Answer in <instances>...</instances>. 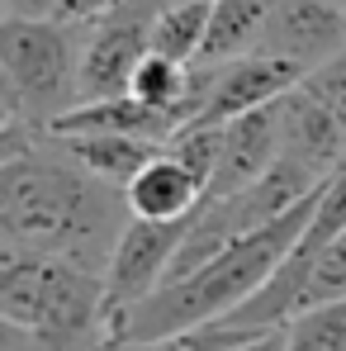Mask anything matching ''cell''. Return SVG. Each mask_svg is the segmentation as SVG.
<instances>
[{"label": "cell", "mask_w": 346, "mask_h": 351, "mask_svg": "<svg viewBox=\"0 0 346 351\" xmlns=\"http://www.w3.org/2000/svg\"><path fill=\"white\" fill-rule=\"evenodd\" d=\"M275 162H280V123H275V105L232 119V123H223L219 171H214V180H209L204 199H223V195L247 190L251 180H261Z\"/></svg>", "instance_id": "obj_10"}, {"label": "cell", "mask_w": 346, "mask_h": 351, "mask_svg": "<svg viewBox=\"0 0 346 351\" xmlns=\"http://www.w3.org/2000/svg\"><path fill=\"white\" fill-rule=\"evenodd\" d=\"M128 219L123 185L90 176L58 147L29 143L0 157V247L66 256L105 276Z\"/></svg>", "instance_id": "obj_1"}, {"label": "cell", "mask_w": 346, "mask_h": 351, "mask_svg": "<svg viewBox=\"0 0 346 351\" xmlns=\"http://www.w3.org/2000/svg\"><path fill=\"white\" fill-rule=\"evenodd\" d=\"M275 123H280V157L308 167L313 176H332L346 162V128L304 90V81L275 100Z\"/></svg>", "instance_id": "obj_9"}, {"label": "cell", "mask_w": 346, "mask_h": 351, "mask_svg": "<svg viewBox=\"0 0 346 351\" xmlns=\"http://www.w3.org/2000/svg\"><path fill=\"white\" fill-rule=\"evenodd\" d=\"M81 43L86 24L62 19H0V128L48 133L81 105Z\"/></svg>", "instance_id": "obj_4"}, {"label": "cell", "mask_w": 346, "mask_h": 351, "mask_svg": "<svg viewBox=\"0 0 346 351\" xmlns=\"http://www.w3.org/2000/svg\"><path fill=\"white\" fill-rule=\"evenodd\" d=\"M304 90L346 128V48L337 58H328L323 66H313V71L304 76Z\"/></svg>", "instance_id": "obj_17"}, {"label": "cell", "mask_w": 346, "mask_h": 351, "mask_svg": "<svg viewBox=\"0 0 346 351\" xmlns=\"http://www.w3.org/2000/svg\"><path fill=\"white\" fill-rule=\"evenodd\" d=\"M328 299H346V233L318 256V266H313V280H308V299H304V308L308 304H328Z\"/></svg>", "instance_id": "obj_18"}, {"label": "cell", "mask_w": 346, "mask_h": 351, "mask_svg": "<svg viewBox=\"0 0 346 351\" xmlns=\"http://www.w3.org/2000/svg\"><path fill=\"white\" fill-rule=\"evenodd\" d=\"M209 5L214 0H180V5H162L152 19V53L175 62H199L204 34H209Z\"/></svg>", "instance_id": "obj_14"}, {"label": "cell", "mask_w": 346, "mask_h": 351, "mask_svg": "<svg viewBox=\"0 0 346 351\" xmlns=\"http://www.w3.org/2000/svg\"><path fill=\"white\" fill-rule=\"evenodd\" d=\"M285 351H346V299L308 304L285 323Z\"/></svg>", "instance_id": "obj_16"}, {"label": "cell", "mask_w": 346, "mask_h": 351, "mask_svg": "<svg viewBox=\"0 0 346 351\" xmlns=\"http://www.w3.org/2000/svg\"><path fill=\"white\" fill-rule=\"evenodd\" d=\"M199 214V209H195ZM190 233V219L157 223V219H128V228L119 237L114 256L105 266V304H110V323L119 313H128L133 304H143L152 290L166 285L175 266V252Z\"/></svg>", "instance_id": "obj_6"}, {"label": "cell", "mask_w": 346, "mask_h": 351, "mask_svg": "<svg viewBox=\"0 0 346 351\" xmlns=\"http://www.w3.org/2000/svg\"><path fill=\"white\" fill-rule=\"evenodd\" d=\"M318 199H323V185H318L308 199H299L294 209H285L280 219H271L266 228L237 237L232 247H223V252H219L214 261H204L199 271H190V276H180V280H166L162 290H152L143 304H133L128 313H119L114 323H110L105 347L166 337V332H180V328L219 323V318L237 313L251 294L275 276V266L294 252V242L313 223Z\"/></svg>", "instance_id": "obj_2"}, {"label": "cell", "mask_w": 346, "mask_h": 351, "mask_svg": "<svg viewBox=\"0 0 346 351\" xmlns=\"http://www.w3.org/2000/svg\"><path fill=\"white\" fill-rule=\"evenodd\" d=\"M43 138L58 147L62 157H71L76 167H86L90 176H100L110 185H128L162 152V143L128 138V133H43Z\"/></svg>", "instance_id": "obj_12"}, {"label": "cell", "mask_w": 346, "mask_h": 351, "mask_svg": "<svg viewBox=\"0 0 346 351\" xmlns=\"http://www.w3.org/2000/svg\"><path fill=\"white\" fill-rule=\"evenodd\" d=\"M5 14H19V19H53L58 14V0H0Z\"/></svg>", "instance_id": "obj_20"}, {"label": "cell", "mask_w": 346, "mask_h": 351, "mask_svg": "<svg viewBox=\"0 0 346 351\" xmlns=\"http://www.w3.org/2000/svg\"><path fill=\"white\" fill-rule=\"evenodd\" d=\"M133 219H157V223H175V219H195V209L204 204V180L190 171L171 147H162L143 171L123 185Z\"/></svg>", "instance_id": "obj_11"}, {"label": "cell", "mask_w": 346, "mask_h": 351, "mask_svg": "<svg viewBox=\"0 0 346 351\" xmlns=\"http://www.w3.org/2000/svg\"><path fill=\"white\" fill-rule=\"evenodd\" d=\"M152 5H157V10H162V5H180V0H152Z\"/></svg>", "instance_id": "obj_21"}, {"label": "cell", "mask_w": 346, "mask_h": 351, "mask_svg": "<svg viewBox=\"0 0 346 351\" xmlns=\"http://www.w3.org/2000/svg\"><path fill=\"white\" fill-rule=\"evenodd\" d=\"M346 48V5L337 0H271L256 53L294 62L304 76Z\"/></svg>", "instance_id": "obj_7"}, {"label": "cell", "mask_w": 346, "mask_h": 351, "mask_svg": "<svg viewBox=\"0 0 346 351\" xmlns=\"http://www.w3.org/2000/svg\"><path fill=\"white\" fill-rule=\"evenodd\" d=\"M261 332L251 328H237L228 318L219 323H199V328H180V332H166V337H147V342H114V347L100 351H237L247 342H256Z\"/></svg>", "instance_id": "obj_15"}, {"label": "cell", "mask_w": 346, "mask_h": 351, "mask_svg": "<svg viewBox=\"0 0 346 351\" xmlns=\"http://www.w3.org/2000/svg\"><path fill=\"white\" fill-rule=\"evenodd\" d=\"M114 5H123V0H58V14L53 19H62V24H90V19L110 14Z\"/></svg>", "instance_id": "obj_19"}, {"label": "cell", "mask_w": 346, "mask_h": 351, "mask_svg": "<svg viewBox=\"0 0 346 351\" xmlns=\"http://www.w3.org/2000/svg\"><path fill=\"white\" fill-rule=\"evenodd\" d=\"M271 19V0H214L209 5V34L199 48V66H223L256 53Z\"/></svg>", "instance_id": "obj_13"}, {"label": "cell", "mask_w": 346, "mask_h": 351, "mask_svg": "<svg viewBox=\"0 0 346 351\" xmlns=\"http://www.w3.org/2000/svg\"><path fill=\"white\" fill-rule=\"evenodd\" d=\"M337 5H346V0H337Z\"/></svg>", "instance_id": "obj_22"}, {"label": "cell", "mask_w": 346, "mask_h": 351, "mask_svg": "<svg viewBox=\"0 0 346 351\" xmlns=\"http://www.w3.org/2000/svg\"><path fill=\"white\" fill-rule=\"evenodd\" d=\"M304 81V71L294 62H280V58H266V53H247L237 62H223L214 66V86H209V100L195 123H232V119L251 114V110H266L275 105L285 90H294Z\"/></svg>", "instance_id": "obj_8"}, {"label": "cell", "mask_w": 346, "mask_h": 351, "mask_svg": "<svg viewBox=\"0 0 346 351\" xmlns=\"http://www.w3.org/2000/svg\"><path fill=\"white\" fill-rule=\"evenodd\" d=\"M152 0H123L86 24L81 43V100H114L133 90V76L152 53Z\"/></svg>", "instance_id": "obj_5"}, {"label": "cell", "mask_w": 346, "mask_h": 351, "mask_svg": "<svg viewBox=\"0 0 346 351\" xmlns=\"http://www.w3.org/2000/svg\"><path fill=\"white\" fill-rule=\"evenodd\" d=\"M105 276L66 256L0 247V351H100Z\"/></svg>", "instance_id": "obj_3"}]
</instances>
